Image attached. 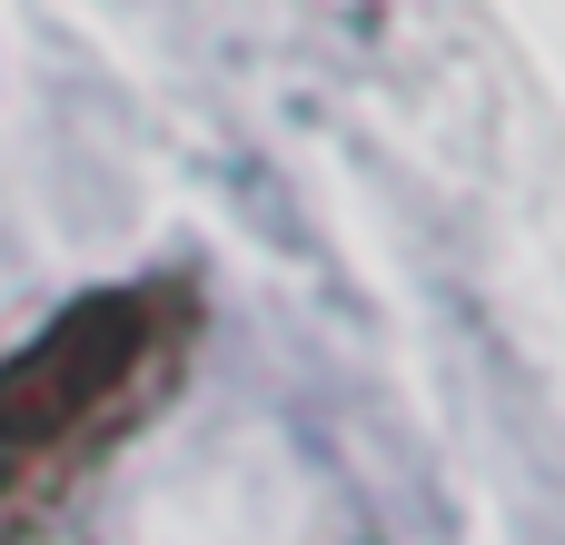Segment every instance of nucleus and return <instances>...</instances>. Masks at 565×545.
<instances>
[{"mask_svg": "<svg viewBox=\"0 0 565 545\" xmlns=\"http://www.w3.org/2000/svg\"><path fill=\"white\" fill-rule=\"evenodd\" d=\"M129 348H139V298H79V308H60L30 338V357L0 377V447H50L70 417H89L109 397V377L129 367Z\"/></svg>", "mask_w": 565, "mask_h": 545, "instance_id": "nucleus-1", "label": "nucleus"}]
</instances>
